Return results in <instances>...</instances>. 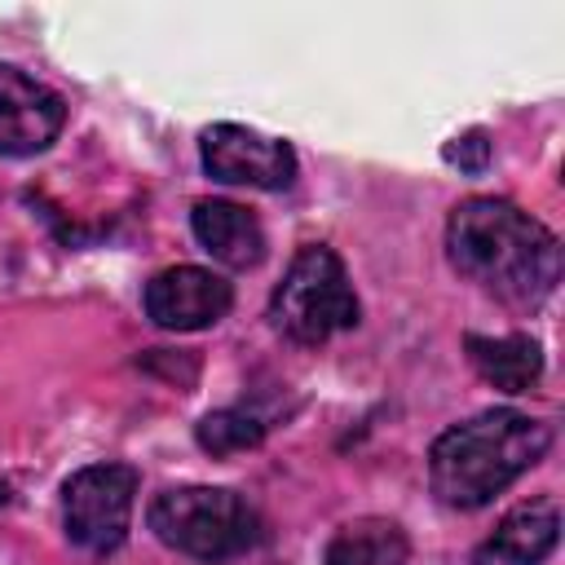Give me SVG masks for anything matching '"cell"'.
I'll use <instances>...</instances> for the list:
<instances>
[{
  "instance_id": "1",
  "label": "cell",
  "mask_w": 565,
  "mask_h": 565,
  "mask_svg": "<svg viewBox=\"0 0 565 565\" xmlns=\"http://www.w3.org/2000/svg\"><path fill=\"white\" fill-rule=\"evenodd\" d=\"M446 252L463 278L516 309L543 305L561 278L556 234L508 199H463L446 221Z\"/></svg>"
},
{
  "instance_id": "2",
  "label": "cell",
  "mask_w": 565,
  "mask_h": 565,
  "mask_svg": "<svg viewBox=\"0 0 565 565\" xmlns=\"http://www.w3.org/2000/svg\"><path fill=\"white\" fill-rule=\"evenodd\" d=\"M552 446L547 424L521 411H481L446 428L428 450V486L446 508H481Z\"/></svg>"
},
{
  "instance_id": "3",
  "label": "cell",
  "mask_w": 565,
  "mask_h": 565,
  "mask_svg": "<svg viewBox=\"0 0 565 565\" xmlns=\"http://www.w3.org/2000/svg\"><path fill=\"white\" fill-rule=\"evenodd\" d=\"M358 313L362 309L344 274V260L322 243H309L296 252V260L287 265L269 300L274 327L296 344H322L340 331H353Z\"/></svg>"
},
{
  "instance_id": "4",
  "label": "cell",
  "mask_w": 565,
  "mask_h": 565,
  "mask_svg": "<svg viewBox=\"0 0 565 565\" xmlns=\"http://www.w3.org/2000/svg\"><path fill=\"white\" fill-rule=\"evenodd\" d=\"M150 530L185 556L225 561L256 543V512L225 486H181L150 503Z\"/></svg>"
},
{
  "instance_id": "5",
  "label": "cell",
  "mask_w": 565,
  "mask_h": 565,
  "mask_svg": "<svg viewBox=\"0 0 565 565\" xmlns=\"http://www.w3.org/2000/svg\"><path fill=\"white\" fill-rule=\"evenodd\" d=\"M137 472L128 463H88L62 486L66 539L88 556H110L128 539Z\"/></svg>"
},
{
  "instance_id": "6",
  "label": "cell",
  "mask_w": 565,
  "mask_h": 565,
  "mask_svg": "<svg viewBox=\"0 0 565 565\" xmlns=\"http://www.w3.org/2000/svg\"><path fill=\"white\" fill-rule=\"evenodd\" d=\"M199 159L212 181L252 185V190H287L296 181V154L287 141L265 137L243 124H212L199 137Z\"/></svg>"
},
{
  "instance_id": "7",
  "label": "cell",
  "mask_w": 565,
  "mask_h": 565,
  "mask_svg": "<svg viewBox=\"0 0 565 565\" xmlns=\"http://www.w3.org/2000/svg\"><path fill=\"white\" fill-rule=\"evenodd\" d=\"M230 282L199 265H172L146 282V313L163 331H203L230 313Z\"/></svg>"
},
{
  "instance_id": "8",
  "label": "cell",
  "mask_w": 565,
  "mask_h": 565,
  "mask_svg": "<svg viewBox=\"0 0 565 565\" xmlns=\"http://www.w3.org/2000/svg\"><path fill=\"white\" fill-rule=\"evenodd\" d=\"M62 124H66L62 97L40 79L22 75L18 66L0 62V154L9 159L40 154L57 141Z\"/></svg>"
},
{
  "instance_id": "9",
  "label": "cell",
  "mask_w": 565,
  "mask_h": 565,
  "mask_svg": "<svg viewBox=\"0 0 565 565\" xmlns=\"http://www.w3.org/2000/svg\"><path fill=\"white\" fill-rule=\"evenodd\" d=\"M561 539V508L556 499L516 503L494 534L472 552V565H539Z\"/></svg>"
},
{
  "instance_id": "10",
  "label": "cell",
  "mask_w": 565,
  "mask_h": 565,
  "mask_svg": "<svg viewBox=\"0 0 565 565\" xmlns=\"http://www.w3.org/2000/svg\"><path fill=\"white\" fill-rule=\"evenodd\" d=\"M190 225H194L199 247L212 260H221L225 269H252L265 256L260 221L247 207L230 203V199H199L194 212H190Z\"/></svg>"
},
{
  "instance_id": "11",
  "label": "cell",
  "mask_w": 565,
  "mask_h": 565,
  "mask_svg": "<svg viewBox=\"0 0 565 565\" xmlns=\"http://www.w3.org/2000/svg\"><path fill=\"white\" fill-rule=\"evenodd\" d=\"M477 375L499 393H530L543 375V349L534 335H468L463 340Z\"/></svg>"
},
{
  "instance_id": "12",
  "label": "cell",
  "mask_w": 565,
  "mask_h": 565,
  "mask_svg": "<svg viewBox=\"0 0 565 565\" xmlns=\"http://www.w3.org/2000/svg\"><path fill=\"white\" fill-rule=\"evenodd\" d=\"M327 565H411V543L397 521L362 516L335 530L327 543Z\"/></svg>"
},
{
  "instance_id": "13",
  "label": "cell",
  "mask_w": 565,
  "mask_h": 565,
  "mask_svg": "<svg viewBox=\"0 0 565 565\" xmlns=\"http://www.w3.org/2000/svg\"><path fill=\"white\" fill-rule=\"evenodd\" d=\"M194 437H199V446H203L207 455H234V450L260 446L265 424H260L256 415H247V411H212V415L199 419Z\"/></svg>"
},
{
  "instance_id": "14",
  "label": "cell",
  "mask_w": 565,
  "mask_h": 565,
  "mask_svg": "<svg viewBox=\"0 0 565 565\" xmlns=\"http://www.w3.org/2000/svg\"><path fill=\"white\" fill-rule=\"evenodd\" d=\"M446 163L450 168H459V172H486L490 168V154H494V146H490V137L481 132V128H472V132H459L455 141H446Z\"/></svg>"
},
{
  "instance_id": "15",
  "label": "cell",
  "mask_w": 565,
  "mask_h": 565,
  "mask_svg": "<svg viewBox=\"0 0 565 565\" xmlns=\"http://www.w3.org/2000/svg\"><path fill=\"white\" fill-rule=\"evenodd\" d=\"M4 503H9V486L0 481V508H4Z\"/></svg>"
}]
</instances>
